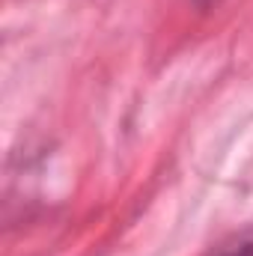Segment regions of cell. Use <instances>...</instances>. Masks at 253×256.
Wrapping results in <instances>:
<instances>
[{
	"instance_id": "2",
	"label": "cell",
	"mask_w": 253,
	"mask_h": 256,
	"mask_svg": "<svg viewBox=\"0 0 253 256\" xmlns=\"http://www.w3.org/2000/svg\"><path fill=\"white\" fill-rule=\"evenodd\" d=\"M196 9H214V6H220V0H190Z\"/></svg>"
},
{
	"instance_id": "1",
	"label": "cell",
	"mask_w": 253,
	"mask_h": 256,
	"mask_svg": "<svg viewBox=\"0 0 253 256\" xmlns=\"http://www.w3.org/2000/svg\"><path fill=\"white\" fill-rule=\"evenodd\" d=\"M218 256H253V236H244L238 244H232V248L220 250Z\"/></svg>"
}]
</instances>
